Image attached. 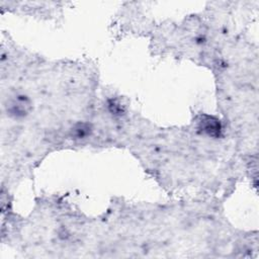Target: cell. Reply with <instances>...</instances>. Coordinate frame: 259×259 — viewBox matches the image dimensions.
Listing matches in <instances>:
<instances>
[{"label":"cell","mask_w":259,"mask_h":259,"mask_svg":"<svg viewBox=\"0 0 259 259\" xmlns=\"http://www.w3.org/2000/svg\"><path fill=\"white\" fill-rule=\"evenodd\" d=\"M198 128L201 133L211 138H219L223 131L220 119L207 114H203L200 116L198 120Z\"/></svg>","instance_id":"cell-1"},{"label":"cell","mask_w":259,"mask_h":259,"mask_svg":"<svg viewBox=\"0 0 259 259\" xmlns=\"http://www.w3.org/2000/svg\"><path fill=\"white\" fill-rule=\"evenodd\" d=\"M90 131H91L90 124L86 122H78L74 125L72 130V136L75 139H83L90 134Z\"/></svg>","instance_id":"cell-2"}]
</instances>
